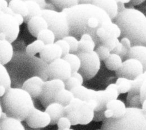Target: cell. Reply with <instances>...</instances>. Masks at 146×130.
Segmentation results:
<instances>
[{
    "label": "cell",
    "instance_id": "cell-1",
    "mask_svg": "<svg viewBox=\"0 0 146 130\" xmlns=\"http://www.w3.org/2000/svg\"><path fill=\"white\" fill-rule=\"evenodd\" d=\"M62 11L68 21L69 35L79 39L83 34H89L97 46L102 43L96 35V30L103 27L108 31L113 23L103 10L92 4H78Z\"/></svg>",
    "mask_w": 146,
    "mask_h": 130
},
{
    "label": "cell",
    "instance_id": "cell-2",
    "mask_svg": "<svg viewBox=\"0 0 146 130\" xmlns=\"http://www.w3.org/2000/svg\"><path fill=\"white\" fill-rule=\"evenodd\" d=\"M113 20L121 30L120 38L129 39L132 46H146V16L144 13L133 7L125 8Z\"/></svg>",
    "mask_w": 146,
    "mask_h": 130
},
{
    "label": "cell",
    "instance_id": "cell-3",
    "mask_svg": "<svg viewBox=\"0 0 146 130\" xmlns=\"http://www.w3.org/2000/svg\"><path fill=\"white\" fill-rule=\"evenodd\" d=\"M2 103L6 115L21 121L25 120L35 107L32 97L21 88H9L3 96Z\"/></svg>",
    "mask_w": 146,
    "mask_h": 130
},
{
    "label": "cell",
    "instance_id": "cell-4",
    "mask_svg": "<svg viewBox=\"0 0 146 130\" xmlns=\"http://www.w3.org/2000/svg\"><path fill=\"white\" fill-rule=\"evenodd\" d=\"M104 121L101 130H146V113L140 108L127 107L123 117Z\"/></svg>",
    "mask_w": 146,
    "mask_h": 130
},
{
    "label": "cell",
    "instance_id": "cell-5",
    "mask_svg": "<svg viewBox=\"0 0 146 130\" xmlns=\"http://www.w3.org/2000/svg\"><path fill=\"white\" fill-rule=\"evenodd\" d=\"M71 91L75 97L78 98L83 101H87L90 99L95 100L98 104L97 112H104L106 109V105L107 102L111 100L117 99L120 94L115 83L109 84L104 90L96 91L81 85L72 89Z\"/></svg>",
    "mask_w": 146,
    "mask_h": 130
},
{
    "label": "cell",
    "instance_id": "cell-6",
    "mask_svg": "<svg viewBox=\"0 0 146 130\" xmlns=\"http://www.w3.org/2000/svg\"><path fill=\"white\" fill-rule=\"evenodd\" d=\"M40 15L46 19L48 29L54 33L56 40L63 39L69 35L68 21L62 11L59 12L51 9H43Z\"/></svg>",
    "mask_w": 146,
    "mask_h": 130
},
{
    "label": "cell",
    "instance_id": "cell-7",
    "mask_svg": "<svg viewBox=\"0 0 146 130\" xmlns=\"http://www.w3.org/2000/svg\"><path fill=\"white\" fill-rule=\"evenodd\" d=\"M76 54L79 56L81 63L78 72L83 76L84 80L93 78L100 68L101 60L95 51L89 52H77Z\"/></svg>",
    "mask_w": 146,
    "mask_h": 130
},
{
    "label": "cell",
    "instance_id": "cell-8",
    "mask_svg": "<svg viewBox=\"0 0 146 130\" xmlns=\"http://www.w3.org/2000/svg\"><path fill=\"white\" fill-rule=\"evenodd\" d=\"M65 88L64 82L58 79H50L44 81L39 100L42 105L46 107L48 105L55 102V98L58 92Z\"/></svg>",
    "mask_w": 146,
    "mask_h": 130
},
{
    "label": "cell",
    "instance_id": "cell-9",
    "mask_svg": "<svg viewBox=\"0 0 146 130\" xmlns=\"http://www.w3.org/2000/svg\"><path fill=\"white\" fill-rule=\"evenodd\" d=\"M72 70L69 63L63 58L56 59L48 64L46 70L47 79H58L65 81L71 75Z\"/></svg>",
    "mask_w": 146,
    "mask_h": 130
},
{
    "label": "cell",
    "instance_id": "cell-10",
    "mask_svg": "<svg viewBox=\"0 0 146 130\" xmlns=\"http://www.w3.org/2000/svg\"><path fill=\"white\" fill-rule=\"evenodd\" d=\"M144 72L142 64L138 60L134 58H128L124 60L121 66L115 71L116 75L125 78L133 80Z\"/></svg>",
    "mask_w": 146,
    "mask_h": 130
},
{
    "label": "cell",
    "instance_id": "cell-11",
    "mask_svg": "<svg viewBox=\"0 0 146 130\" xmlns=\"http://www.w3.org/2000/svg\"><path fill=\"white\" fill-rule=\"evenodd\" d=\"M19 25L11 15L2 12L0 14V32H4L10 43L15 40L19 33Z\"/></svg>",
    "mask_w": 146,
    "mask_h": 130
},
{
    "label": "cell",
    "instance_id": "cell-12",
    "mask_svg": "<svg viewBox=\"0 0 146 130\" xmlns=\"http://www.w3.org/2000/svg\"><path fill=\"white\" fill-rule=\"evenodd\" d=\"M27 125L32 128H44L50 124L51 118L46 111L34 108L25 119Z\"/></svg>",
    "mask_w": 146,
    "mask_h": 130
},
{
    "label": "cell",
    "instance_id": "cell-13",
    "mask_svg": "<svg viewBox=\"0 0 146 130\" xmlns=\"http://www.w3.org/2000/svg\"><path fill=\"white\" fill-rule=\"evenodd\" d=\"M44 82L41 77L34 76L23 83L22 88L27 91L32 98H39L42 93Z\"/></svg>",
    "mask_w": 146,
    "mask_h": 130
},
{
    "label": "cell",
    "instance_id": "cell-14",
    "mask_svg": "<svg viewBox=\"0 0 146 130\" xmlns=\"http://www.w3.org/2000/svg\"><path fill=\"white\" fill-rule=\"evenodd\" d=\"M42 60L50 63L53 60L62 57V51L60 46L55 42L45 44L42 50L39 52Z\"/></svg>",
    "mask_w": 146,
    "mask_h": 130
},
{
    "label": "cell",
    "instance_id": "cell-15",
    "mask_svg": "<svg viewBox=\"0 0 146 130\" xmlns=\"http://www.w3.org/2000/svg\"><path fill=\"white\" fill-rule=\"evenodd\" d=\"M27 23L29 32L35 37H37L38 34L40 31L48 28L46 19L40 15L31 18Z\"/></svg>",
    "mask_w": 146,
    "mask_h": 130
},
{
    "label": "cell",
    "instance_id": "cell-16",
    "mask_svg": "<svg viewBox=\"0 0 146 130\" xmlns=\"http://www.w3.org/2000/svg\"><path fill=\"white\" fill-rule=\"evenodd\" d=\"M94 5L103 10L112 21L118 14L117 3L115 0H94Z\"/></svg>",
    "mask_w": 146,
    "mask_h": 130
},
{
    "label": "cell",
    "instance_id": "cell-17",
    "mask_svg": "<svg viewBox=\"0 0 146 130\" xmlns=\"http://www.w3.org/2000/svg\"><path fill=\"white\" fill-rule=\"evenodd\" d=\"M0 130H26L21 121L3 112L0 118Z\"/></svg>",
    "mask_w": 146,
    "mask_h": 130
},
{
    "label": "cell",
    "instance_id": "cell-18",
    "mask_svg": "<svg viewBox=\"0 0 146 130\" xmlns=\"http://www.w3.org/2000/svg\"><path fill=\"white\" fill-rule=\"evenodd\" d=\"M45 111L48 113L51 118L50 124H56L58 120L62 116H66L64 113V106L57 103L54 102L46 107Z\"/></svg>",
    "mask_w": 146,
    "mask_h": 130
},
{
    "label": "cell",
    "instance_id": "cell-19",
    "mask_svg": "<svg viewBox=\"0 0 146 130\" xmlns=\"http://www.w3.org/2000/svg\"><path fill=\"white\" fill-rule=\"evenodd\" d=\"M134 58L141 62L144 71H146V46L135 45L130 48L126 59Z\"/></svg>",
    "mask_w": 146,
    "mask_h": 130
},
{
    "label": "cell",
    "instance_id": "cell-20",
    "mask_svg": "<svg viewBox=\"0 0 146 130\" xmlns=\"http://www.w3.org/2000/svg\"><path fill=\"white\" fill-rule=\"evenodd\" d=\"M78 111L79 116V124L87 125L94 120V110L86 101L83 100V103Z\"/></svg>",
    "mask_w": 146,
    "mask_h": 130
},
{
    "label": "cell",
    "instance_id": "cell-21",
    "mask_svg": "<svg viewBox=\"0 0 146 130\" xmlns=\"http://www.w3.org/2000/svg\"><path fill=\"white\" fill-rule=\"evenodd\" d=\"M13 56V47L11 43L5 40H0V63L5 65L9 63Z\"/></svg>",
    "mask_w": 146,
    "mask_h": 130
},
{
    "label": "cell",
    "instance_id": "cell-22",
    "mask_svg": "<svg viewBox=\"0 0 146 130\" xmlns=\"http://www.w3.org/2000/svg\"><path fill=\"white\" fill-rule=\"evenodd\" d=\"M106 108L110 109L113 113V118H120L123 117L127 112L125 104L121 100L115 99L107 102L106 105Z\"/></svg>",
    "mask_w": 146,
    "mask_h": 130
},
{
    "label": "cell",
    "instance_id": "cell-23",
    "mask_svg": "<svg viewBox=\"0 0 146 130\" xmlns=\"http://www.w3.org/2000/svg\"><path fill=\"white\" fill-rule=\"evenodd\" d=\"M96 44L92 36L89 34H83L79 39L78 52H89L95 50Z\"/></svg>",
    "mask_w": 146,
    "mask_h": 130
},
{
    "label": "cell",
    "instance_id": "cell-24",
    "mask_svg": "<svg viewBox=\"0 0 146 130\" xmlns=\"http://www.w3.org/2000/svg\"><path fill=\"white\" fill-rule=\"evenodd\" d=\"M8 6L15 13L21 14L24 18L29 14V10L25 1L23 0H11Z\"/></svg>",
    "mask_w": 146,
    "mask_h": 130
},
{
    "label": "cell",
    "instance_id": "cell-25",
    "mask_svg": "<svg viewBox=\"0 0 146 130\" xmlns=\"http://www.w3.org/2000/svg\"><path fill=\"white\" fill-rule=\"evenodd\" d=\"M84 79L78 71L72 72L71 76L64 81L65 88L69 90L83 84Z\"/></svg>",
    "mask_w": 146,
    "mask_h": 130
},
{
    "label": "cell",
    "instance_id": "cell-26",
    "mask_svg": "<svg viewBox=\"0 0 146 130\" xmlns=\"http://www.w3.org/2000/svg\"><path fill=\"white\" fill-rule=\"evenodd\" d=\"M104 64L106 67L111 71L117 70L121 65L123 59L119 55L111 53L107 59L104 60Z\"/></svg>",
    "mask_w": 146,
    "mask_h": 130
},
{
    "label": "cell",
    "instance_id": "cell-27",
    "mask_svg": "<svg viewBox=\"0 0 146 130\" xmlns=\"http://www.w3.org/2000/svg\"><path fill=\"white\" fill-rule=\"evenodd\" d=\"M25 1L29 10V14L27 17L24 18V22L27 23L31 18L40 15L42 9L40 5L35 1L27 0Z\"/></svg>",
    "mask_w": 146,
    "mask_h": 130
},
{
    "label": "cell",
    "instance_id": "cell-28",
    "mask_svg": "<svg viewBox=\"0 0 146 130\" xmlns=\"http://www.w3.org/2000/svg\"><path fill=\"white\" fill-rule=\"evenodd\" d=\"M74 97L72 91L65 88L58 92L55 98V102L66 106L70 103Z\"/></svg>",
    "mask_w": 146,
    "mask_h": 130
},
{
    "label": "cell",
    "instance_id": "cell-29",
    "mask_svg": "<svg viewBox=\"0 0 146 130\" xmlns=\"http://www.w3.org/2000/svg\"><path fill=\"white\" fill-rule=\"evenodd\" d=\"M70 65L72 72L79 71L80 67V59L79 56L75 53H68L62 57Z\"/></svg>",
    "mask_w": 146,
    "mask_h": 130
},
{
    "label": "cell",
    "instance_id": "cell-30",
    "mask_svg": "<svg viewBox=\"0 0 146 130\" xmlns=\"http://www.w3.org/2000/svg\"><path fill=\"white\" fill-rule=\"evenodd\" d=\"M132 80L128 79L125 78H117L115 84L117 86L119 94H125L128 92L132 86Z\"/></svg>",
    "mask_w": 146,
    "mask_h": 130
},
{
    "label": "cell",
    "instance_id": "cell-31",
    "mask_svg": "<svg viewBox=\"0 0 146 130\" xmlns=\"http://www.w3.org/2000/svg\"><path fill=\"white\" fill-rule=\"evenodd\" d=\"M44 46L45 44L42 40L37 39L27 46L26 52L29 56H33L37 53H39Z\"/></svg>",
    "mask_w": 146,
    "mask_h": 130
},
{
    "label": "cell",
    "instance_id": "cell-32",
    "mask_svg": "<svg viewBox=\"0 0 146 130\" xmlns=\"http://www.w3.org/2000/svg\"><path fill=\"white\" fill-rule=\"evenodd\" d=\"M36 38L38 39L42 40L45 44L53 43L56 40L54 33L48 28L40 31Z\"/></svg>",
    "mask_w": 146,
    "mask_h": 130
},
{
    "label": "cell",
    "instance_id": "cell-33",
    "mask_svg": "<svg viewBox=\"0 0 146 130\" xmlns=\"http://www.w3.org/2000/svg\"><path fill=\"white\" fill-rule=\"evenodd\" d=\"M11 78L6 68L0 63V85L4 86L7 90L11 87Z\"/></svg>",
    "mask_w": 146,
    "mask_h": 130
},
{
    "label": "cell",
    "instance_id": "cell-34",
    "mask_svg": "<svg viewBox=\"0 0 146 130\" xmlns=\"http://www.w3.org/2000/svg\"><path fill=\"white\" fill-rule=\"evenodd\" d=\"M51 3L61 11L78 4V0H50Z\"/></svg>",
    "mask_w": 146,
    "mask_h": 130
},
{
    "label": "cell",
    "instance_id": "cell-35",
    "mask_svg": "<svg viewBox=\"0 0 146 130\" xmlns=\"http://www.w3.org/2000/svg\"><path fill=\"white\" fill-rule=\"evenodd\" d=\"M82 103H83L82 100H81L78 98L74 97L68 104L64 106L65 116H66V115L71 111H78Z\"/></svg>",
    "mask_w": 146,
    "mask_h": 130
},
{
    "label": "cell",
    "instance_id": "cell-36",
    "mask_svg": "<svg viewBox=\"0 0 146 130\" xmlns=\"http://www.w3.org/2000/svg\"><path fill=\"white\" fill-rule=\"evenodd\" d=\"M63 39L68 42L70 48V52L76 54L79 48V39L75 36L71 35H68Z\"/></svg>",
    "mask_w": 146,
    "mask_h": 130
},
{
    "label": "cell",
    "instance_id": "cell-37",
    "mask_svg": "<svg viewBox=\"0 0 146 130\" xmlns=\"http://www.w3.org/2000/svg\"><path fill=\"white\" fill-rule=\"evenodd\" d=\"M95 51L100 60H104L111 54V51L103 44L96 46Z\"/></svg>",
    "mask_w": 146,
    "mask_h": 130
},
{
    "label": "cell",
    "instance_id": "cell-38",
    "mask_svg": "<svg viewBox=\"0 0 146 130\" xmlns=\"http://www.w3.org/2000/svg\"><path fill=\"white\" fill-rule=\"evenodd\" d=\"M119 41L120 40L117 38L110 36L102 41V44L107 47L111 52Z\"/></svg>",
    "mask_w": 146,
    "mask_h": 130
},
{
    "label": "cell",
    "instance_id": "cell-39",
    "mask_svg": "<svg viewBox=\"0 0 146 130\" xmlns=\"http://www.w3.org/2000/svg\"><path fill=\"white\" fill-rule=\"evenodd\" d=\"M57 126L58 129L60 130H64L66 129L71 128V123L70 120L68 119L67 116H62L61 117L58 121Z\"/></svg>",
    "mask_w": 146,
    "mask_h": 130
},
{
    "label": "cell",
    "instance_id": "cell-40",
    "mask_svg": "<svg viewBox=\"0 0 146 130\" xmlns=\"http://www.w3.org/2000/svg\"><path fill=\"white\" fill-rule=\"evenodd\" d=\"M55 42L57 44H58L60 46V47L61 48V50L62 51V57L70 52V46H69L68 42L66 40H65L64 39H58V40H56Z\"/></svg>",
    "mask_w": 146,
    "mask_h": 130
},
{
    "label": "cell",
    "instance_id": "cell-41",
    "mask_svg": "<svg viewBox=\"0 0 146 130\" xmlns=\"http://www.w3.org/2000/svg\"><path fill=\"white\" fill-rule=\"evenodd\" d=\"M70 120L72 125L79 124V116L78 111H72L68 112L66 116Z\"/></svg>",
    "mask_w": 146,
    "mask_h": 130
},
{
    "label": "cell",
    "instance_id": "cell-42",
    "mask_svg": "<svg viewBox=\"0 0 146 130\" xmlns=\"http://www.w3.org/2000/svg\"><path fill=\"white\" fill-rule=\"evenodd\" d=\"M123 49V45L121 44V43L119 41L117 44L116 45V46L115 47V48L113 49L112 51H111V53H114L117 55H120V53L121 52Z\"/></svg>",
    "mask_w": 146,
    "mask_h": 130
},
{
    "label": "cell",
    "instance_id": "cell-43",
    "mask_svg": "<svg viewBox=\"0 0 146 130\" xmlns=\"http://www.w3.org/2000/svg\"><path fill=\"white\" fill-rule=\"evenodd\" d=\"M12 16L15 18L19 25H22L23 22H24V17L21 14L14 13Z\"/></svg>",
    "mask_w": 146,
    "mask_h": 130
},
{
    "label": "cell",
    "instance_id": "cell-44",
    "mask_svg": "<svg viewBox=\"0 0 146 130\" xmlns=\"http://www.w3.org/2000/svg\"><path fill=\"white\" fill-rule=\"evenodd\" d=\"M104 115L106 119H111L113 118V113L112 110L108 108H106L104 111Z\"/></svg>",
    "mask_w": 146,
    "mask_h": 130
},
{
    "label": "cell",
    "instance_id": "cell-45",
    "mask_svg": "<svg viewBox=\"0 0 146 130\" xmlns=\"http://www.w3.org/2000/svg\"><path fill=\"white\" fill-rule=\"evenodd\" d=\"M0 7L3 11L8 7V2L6 0H0Z\"/></svg>",
    "mask_w": 146,
    "mask_h": 130
},
{
    "label": "cell",
    "instance_id": "cell-46",
    "mask_svg": "<svg viewBox=\"0 0 146 130\" xmlns=\"http://www.w3.org/2000/svg\"><path fill=\"white\" fill-rule=\"evenodd\" d=\"M145 1V0H131L129 3L131 6H136V5H138L142 3Z\"/></svg>",
    "mask_w": 146,
    "mask_h": 130
},
{
    "label": "cell",
    "instance_id": "cell-47",
    "mask_svg": "<svg viewBox=\"0 0 146 130\" xmlns=\"http://www.w3.org/2000/svg\"><path fill=\"white\" fill-rule=\"evenodd\" d=\"M7 2H9L11 0H6ZM23 1H27V0H23ZM36 1L41 6L42 9H45V7L46 6V1L45 0H34Z\"/></svg>",
    "mask_w": 146,
    "mask_h": 130
},
{
    "label": "cell",
    "instance_id": "cell-48",
    "mask_svg": "<svg viewBox=\"0 0 146 130\" xmlns=\"http://www.w3.org/2000/svg\"><path fill=\"white\" fill-rule=\"evenodd\" d=\"M94 0H78V4H92Z\"/></svg>",
    "mask_w": 146,
    "mask_h": 130
},
{
    "label": "cell",
    "instance_id": "cell-49",
    "mask_svg": "<svg viewBox=\"0 0 146 130\" xmlns=\"http://www.w3.org/2000/svg\"><path fill=\"white\" fill-rule=\"evenodd\" d=\"M6 87L3 85H0V97L3 96L6 92Z\"/></svg>",
    "mask_w": 146,
    "mask_h": 130
},
{
    "label": "cell",
    "instance_id": "cell-50",
    "mask_svg": "<svg viewBox=\"0 0 146 130\" xmlns=\"http://www.w3.org/2000/svg\"><path fill=\"white\" fill-rule=\"evenodd\" d=\"M141 110L145 113H146V99H145L141 103Z\"/></svg>",
    "mask_w": 146,
    "mask_h": 130
},
{
    "label": "cell",
    "instance_id": "cell-51",
    "mask_svg": "<svg viewBox=\"0 0 146 130\" xmlns=\"http://www.w3.org/2000/svg\"><path fill=\"white\" fill-rule=\"evenodd\" d=\"M117 3H123L124 4L125 3H129L131 1V0H115Z\"/></svg>",
    "mask_w": 146,
    "mask_h": 130
},
{
    "label": "cell",
    "instance_id": "cell-52",
    "mask_svg": "<svg viewBox=\"0 0 146 130\" xmlns=\"http://www.w3.org/2000/svg\"><path fill=\"white\" fill-rule=\"evenodd\" d=\"M6 39V36L4 32H0V40H5Z\"/></svg>",
    "mask_w": 146,
    "mask_h": 130
},
{
    "label": "cell",
    "instance_id": "cell-53",
    "mask_svg": "<svg viewBox=\"0 0 146 130\" xmlns=\"http://www.w3.org/2000/svg\"><path fill=\"white\" fill-rule=\"evenodd\" d=\"M2 113H3V111H2V107H1V105H0V118H1V116H2Z\"/></svg>",
    "mask_w": 146,
    "mask_h": 130
},
{
    "label": "cell",
    "instance_id": "cell-54",
    "mask_svg": "<svg viewBox=\"0 0 146 130\" xmlns=\"http://www.w3.org/2000/svg\"><path fill=\"white\" fill-rule=\"evenodd\" d=\"M2 12H3V11H2V9H1V7H0V14H1Z\"/></svg>",
    "mask_w": 146,
    "mask_h": 130
},
{
    "label": "cell",
    "instance_id": "cell-55",
    "mask_svg": "<svg viewBox=\"0 0 146 130\" xmlns=\"http://www.w3.org/2000/svg\"><path fill=\"white\" fill-rule=\"evenodd\" d=\"M96 130H101V129H96Z\"/></svg>",
    "mask_w": 146,
    "mask_h": 130
},
{
    "label": "cell",
    "instance_id": "cell-56",
    "mask_svg": "<svg viewBox=\"0 0 146 130\" xmlns=\"http://www.w3.org/2000/svg\"><path fill=\"white\" fill-rule=\"evenodd\" d=\"M58 130H60V129H58Z\"/></svg>",
    "mask_w": 146,
    "mask_h": 130
}]
</instances>
